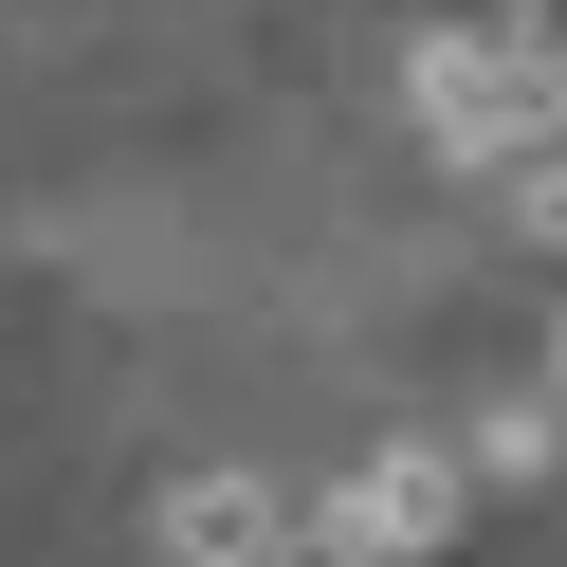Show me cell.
<instances>
[{
    "instance_id": "3",
    "label": "cell",
    "mask_w": 567,
    "mask_h": 567,
    "mask_svg": "<svg viewBox=\"0 0 567 567\" xmlns=\"http://www.w3.org/2000/svg\"><path fill=\"white\" fill-rule=\"evenodd\" d=\"M275 549H293V513L257 476H184L165 494V567H275Z\"/></svg>"
},
{
    "instance_id": "2",
    "label": "cell",
    "mask_w": 567,
    "mask_h": 567,
    "mask_svg": "<svg viewBox=\"0 0 567 567\" xmlns=\"http://www.w3.org/2000/svg\"><path fill=\"white\" fill-rule=\"evenodd\" d=\"M457 494H476V457H421V440H403V457H367L311 530H330V549H367V567H421V549L457 530Z\"/></svg>"
},
{
    "instance_id": "5",
    "label": "cell",
    "mask_w": 567,
    "mask_h": 567,
    "mask_svg": "<svg viewBox=\"0 0 567 567\" xmlns=\"http://www.w3.org/2000/svg\"><path fill=\"white\" fill-rule=\"evenodd\" d=\"M513 220H530V238H567V147H549V165H513Z\"/></svg>"
},
{
    "instance_id": "6",
    "label": "cell",
    "mask_w": 567,
    "mask_h": 567,
    "mask_svg": "<svg viewBox=\"0 0 567 567\" xmlns=\"http://www.w3.org/2000/svg\"><path fill=\"white\" fill-rule=\"evenodd\" d=\"M275 567H367V549H330V530H293V549H275Z\"/></svg>"
},
{
    "instance_id": "1",
    "label": "cell",
    "mask_w": 567,
    "mask_h": 567,
    "mask_svg": "<svg viewBox=\"0 0 567 567\" xmlns=\"http://www.w3.org/2000/svg\"><path fill=\"white\" fill-rule=\"evenodd\" d=\"M421 128H440L457 165H549L567 147V92L530 74L494 19H457V38H421Z\"/></svg>"
},
{
    "instance_id": "4",
    "label": "cell",
    "mask_w": 567,
    "mask_h": 567,
    "mask_svg": "<svg viewBox=\"0 0 567 567\" xmlns=\"http://www.w3.org/2000/svg\"><path fill=\"white\" fill-rule=\"evenodd\" d=\"M494 38H513V55H530V74H549V92H567V0H513V19H494Z\"/></svg>"
}]
</instances>
